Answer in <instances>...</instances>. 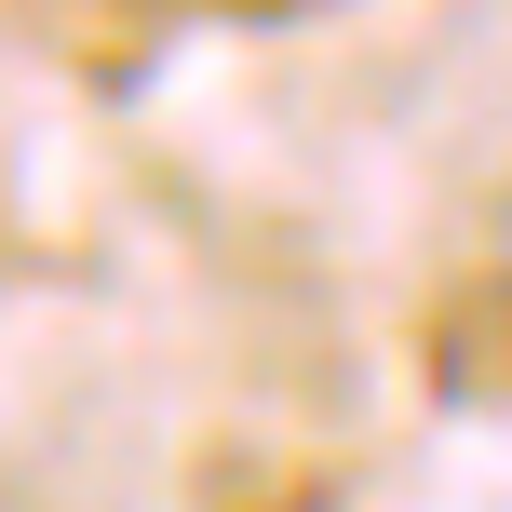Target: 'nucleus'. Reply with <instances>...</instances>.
I'll return each instance as SVG.
<instances>
[]
</instances>
